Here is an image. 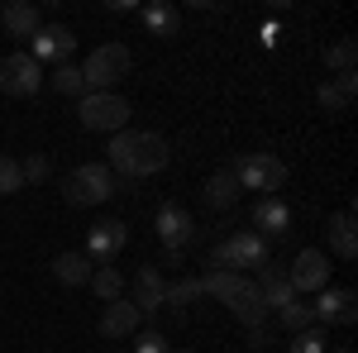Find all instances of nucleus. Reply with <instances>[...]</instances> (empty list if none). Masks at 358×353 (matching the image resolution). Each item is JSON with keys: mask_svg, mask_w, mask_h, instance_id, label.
<instances>
[{"mask_svg": "<svg viewBox=\"0 0 358 353\" xmlns=\"http://www.w3.org/2000/svg\"><path fill=\"white\" fill-rule=\"evenodd\" d=\"M91 272H96V263H91L86 253H57V263H53V277L62 287H86Z\"/></svg>", "mask_w": 358, "mask_h": 353, "instance_id": "21", "label": "nucleus"}, {"mask_svg": "<svg viewBox=\"0 0 358 353\" xmlns=\"http://www.w3.org/2000/svg\"><path fill=\"white\" fill-rule=\"evenodd\" d=\"M287 282H292V291H325L330 287V258L320 248H301L287 268Z\"/></svg>", "mask_w": 358, "mask_h": 353, "instance_id": "8", "label": "nucleus"}, {"mask_svg": "<svg viewBox=\"0 0 358 353\" xmlns=\"http://www.w3.org/2000/svg\"><path fill=\"white\" fill-rule=\"evenodd\" d=\"M20 187H24V177H20V163H15L10 153H0V196H15Z\"/></svg>", "mask_w": 358, "mask_h": 353, "instance_id": "30", "label": "nucleus"}, {"mask_svg": "<svg viewBox=\"0 0 358 353\" xmlns=\"http://www.w3.org/2000/svg\"><path fill=\"white\" fill-rule=\"evenodd\" d=\"M358 91V72H344V77H334V82H325L315 96H320V106L330 110V115H339V110H349V101H354Z\"/></svg>", "mask_w": 358, "mask_h": 353, "instance_id": "22", "label": "nucleus"}, {"mask_svg": "<svg viewBox=\"0 0 358 353\" xmlns=\"http://www.w3.org/2000/svg\"><path fill=\"white\" fill-rule=\"evenodd\" d=\"M163 263H167V268H182V263H187V253H182V248H167Z\"/></svg>", "mask_w": 358, "mask_h": 353, "instance_id": "33", "label": "nucleus"}, {"mask_svg": "<svg viewBox=\"0 0 358 353\" xmlns=\"http://www.w3.org/2000/svg\"><path fill=\"white\" fill-rule=\"evenodd\" d=\"M153 224H158V239H163L167 248H182V253H187V244L201 234V229H196V219H192V210H187V206H177V201L158 206V219H153Z\"/></svg>", "mask_w": 358, "mask_h": 353, "instance_id": "10", "label": "nucleus"}, {"mask_svg": "<svg viewBox=\"0 0 358 353\" xmlns=\"http://www.w3.org/2000/svg\"><path fill=\"white\" fill-rule=\"evenodd\" d=\"M110 172H120L124 182H138V177H153V172H163L172 163V143L163 134H153V129H120L110 134Z\"/></svg>", "mask_w": 358, "mask_h": 353, "instance_id": "1", "label": "nucleus"}, {"mask_svg": "<svg viewBox=\"0 0 358 353\" xmlns=\"http://www.w3.org/2000/svg\"><path fill=\"white\" fill-rule=\"evenodd\" d=\"M229 172H234L239 191H258V196H277L287 187V163L273 153H239L229 163Z\"/></svg>", "mask_w": 358, "mask_h": 353, "instance_id": "3", "label": "nucleus"}, {"mask_svg": "<svg viewBox=\"0 0 358 353\" xmlns=\"http://www.w3.org/2000/svg\"><path fill=\"white\" fill-rule=\"evenodd\" d=\"M248 349H253V353H268V349H273V334H268V325L248 329Z\"/></svg>", "mask_w": 358, "mask_h": 353, "instance_id": "32", "label": "nucleus"}, {"mask_svg": "<svg viewBox=\"0 0 358 353\" xmlns=\"http://www.w3.org/2000/svg\"><path fill=\"white\" fill-rule=\"evenodd\" d=\"M315 325H354L358 310H354V291H344V287H325V291H315Z\"/></svg>", "mask_w": 358, "mask_h": 353, "instance_id": "13", "label": "nucleus"}, {"mask_svg": "<svg viewBox=\"0 0 358 353\" xmlns=\"http://www.w3.org/2000/svg\"><path fill=\"white\" fill-rule=\"evenodd\" d=\"M177 353H196V349H177Z\"/></svg>", "mask_w": 358, "mask_h": 353, "instance_id": "35", "label": "nucleus"}, {"mask_svg": "<svg viewBox=\"0 0 358 353\" xmlns=\"http://www.w3.org/2000/svg\"><path fill=\"white\" fill-rule=\"evenodd\" d=\"M138 320H143V315L134 310V301L120 296L101 310V334H106V339H129V334H138Z\"/></svg>", "mask_w": 358, "mask_h": 353, "instance_id": "15", "label": "nucleus"}, {"mask_svg": "<svg viewBox=\"0 0 358 353\" xmlns=\"http://www.w3.org/2000/svg\"><path fill=\"white\" fill-rule=\"evenodd\" d=\"M134 353H172V349H167V339L158 334V329H143L138 344H134Z\"/></svg>", "mask_w": 358, "mask_h": 353, "instance_id": "31", "label": "nucleus"}, {"mask_svg": "<svg viewBox=\"0 0 358 353\" xmlns=\"http://www.w3.org/2000/svg\"><path fill=\"white\" fill-rule=\"evenodd\" d=\"M330 353H354V349H330Z\"/></svg>", "mask_w": 358, "mask_h": 353, "instance_id": "34", "label": "nucleus"}, {"mask_svg": "<svg viewBox=\"0 0 358 353\" xmlns=\"http://www.w3.org/2000/svg\"><path fill=\"white\" fill-rule=\"evenodd\" d=\"M196 301H201V277H177V282H167L163 305L177 310V320H187V305H196Z\"/></svg>", "mask_w": 358, "mask_h": 353, "instance_id": "23", "label": "nucleus"}, {"mask_svg": "<svg viewBox=\"0 0 358 353\" xmlns=\"http://www.w3.org/2000/svg\"><path fill=\"white\" fill-rule=\"evenodd\" d=\"M287 353H330V339H325L320 325H310V329H301V334H292Z\"/></svg>", "mask_w": 358, "mask_h": 353, "instance_id": "27", "label": "nucleus"}, {"mask_svg": "<svg viewBox=\"0 0 358 353\" xmlns=\"http://www.w3.org/2000/svg\"><path fill=\"white\" fill-rule=\"evenodd\" d=\"M129 67H134V53L124 43H101L82 62V82H86V91H110L120 77H129Z\"/></svg>", "mask_w": 358, "mask_h": 353, "instance_id": "6", "label": "nucleus"}, {"mask_svg": "<svg viewBox=\"0 0 358 353\" xmlns=\"http://www.w3.org/2000/svg\"><path fill=\"white\" fill-rule=\"evenodd\" d=\"M263 263H273V258H268V239H258L253 229H234V234H224L220 244L210 248V258H206V268L239 272V277H248V268L258 272Z\"/></svg>", "mask_w": 358, "mask_h": 353, "instance_id": "2", "label": "nucleus"}, {"mask_svg": "<svg viewBox=\"0 0 358 353\" xmlns=\"http://www.w3.org/2000/svg\"><path fill=\"white\" fill-rule=\"evenodd\" d=\"M354 62H358V48L349 43V38H344V43H334V48H325V67L339 72V77H344V72H354Z\"/></svg>", "mask_w": 358, "mask_h": 353, "instance_id": "28", "label": "nucleus"}, {"mask_svg": "<svg viewBox=\"0 0 358 353\" xmlns=\"http://www.w3.org/2000/svg\"><path fill=\"white\" fill-rule=\"evenodd\" d=\"M20 177L34 182V187H38V182H48V177H53V158H48V153H29L24 163H20Z\"/></svg>", "mask_w": 358, "mask_h": 353, "instance_id": "29", "label": "nucleus"}, {"mask_svg": "<svg viewBox=\"0 0 358 353\" xmlns=\"http://www.w3.org/2000/svg\"><path fill=\"white\" fill-rule=\"evenodd\" d=\"M325 234H330V248L349 263L358 258V234H354V210H334L330 224H325Z\"/></svg>", "mask_w": 358, "mask_h": 353, "instance_id": "17", "label": "nucleus"}, {"mask_svg": "<svg viewBox=\"0 0 358 353\" xmlns=\"http://www.w3.org/2000/svg\"><path fill=\"white\" fill-rule=\"evenodd\" d=\"M258 239H282L292 229V206L282 196H258L253 201V224H248Z\"/></svg>", "mask_w": 358, "mask_h": 353, "instance_id": "12", "label": "nucleus"}, {"mask_svg": "<svg viewBox=\"0 0 358 353\" xmlns=\"http://www.w3.org/2000/svg\"><path fill=\"white\" fill-rule=\"evenodd\" d=\"M0 24L10 29V34H15V38H34V34H38V24H43V20H38V10H34V5H29V0H10V5H5V10H0Z\"/></svg>", "mask_w": 358, "mask_h": 353, "instance_id": "18", "label": "nucleus"}, {"mask_svg": "<svg viewBox=\"0 0 358 353\" xmlns=\"http://www.w3.org/2000/svg\"><path fill=\"white\" fill-rule=\"evenodd\" d=\"M43 62H34L29 53H10L0 62V91L5 96H38L43 91Z\"/></svg>", "mask_w": 358, "mask_h": 353, "instance_id": "7", "label": "nucleus"}, {"mask_svg": "<svg viewBox=\"0 0 358 353\" xmlns=\"http://www.w3.org/2000/svg\"><path fill=\"white\" fill-rule=\"evenodd\" d=\"M115 196V172L106 163H82L62 177V201L67 206H101Z\"/></svg>", "mask_w": 358, "mask_h": 353, "instance_id": "5", "label": "nucleus"}, {"mask_svg": "<svg viewBox=\"0 0 358 353\" xmlns=\"http://www.w3.org/2000/svg\"><path fill=\"white\" fill-rule=\"evenodd\" d=\"M206 206H210V210H234V206H239V182H234L229 167H220V172L206 182Z\"/></svg>", "mask_w": 358, "mask_h": 353, "instance_id": "20", "label": "nucleus"}, {"mask_svg": "<svg viewBox=\"0 0 358 353\" xmlns=\"http://www.w3.org/2000/svg\"><path fill=\"white\" fill-rule=\"evenodd\" d=\"M72 48H77V34L67 24H38V34L29 38V57L34 62H57L62 67L72 57Z\"/></svg>", "mask_w": 358, "mask_h": 353, "instance_id": "9", "label": "nucleus"}, {"mask_svg": "<svg viewBox=\"0 0 358 353\" xmlns=\"http://www.w3.org/2000/svg\"><path fill=\"white\" fill-rule=\"evenodd\" d=\"M124 244H129V224L124 219H101V224H91V234H86V258L96 263H110V258H120L124 253Z\"/></svg>", "mask_w": 358, "mask_h": 353, "instance_id": "11", "label": "nucleus"}, {"mask_svg": "<svg viewBox=\"0 0 358 353\" xmlns=\"http://www.w3.org/2000/svg\"><path fill=\"white\" fill-rule=\"evenodd\" d=\"M277 320H282V325L292 329V334H301V329H310V325H315V310H310V305H306L301 296H292L287 305H282V310H277Z\"/></svg>", "mask_w": 358, "mask_h": 353, "instance_id": "26", "label": "nucleus"}, {"mask_svg": "<svg viewBox=\"0 0 358 353\" xmlns=\"http://www.w3.org/2000/svg\"><path fill=\"white\" fill-rule=\"evenodd\" d=\"M86 287H91L96 296L106 301V305H110V301H120V296H124V272H120V268H96Z\"/></svg>", "mask_w": 358, "mask_h": 353, "instance_id": "25", "label": "nucleus"}, {"mask_svg": "<svg viewBox=\"0 0 358 353\" xmlns=\"http://www.w3.org/2000/svg\"><path fill=\"white\" fill-rule=\"evenodd\" d=\"M253 287H258V296H263V305H268V310H282L287 301L296 296V291H292V282H287V268H277V263H263Z\"/></svg>", "mask_w": 358, "mask_h": 353, "instance_id": "14", "label": "nucleus"}, {"mask_svg": "<svg viewBox=\"0 0 358 353\" xmlns=\"http://www.w3.org/2000/svg\"><path fill=\"white\" fill-rule=\"evenodd\" d=\"M138 20H143V29H148L153 38H177V29H182L177 5H143V10H138Z\"/></svg>", "mask_w": 358, "mask_h": 353, "instance_id": "19", "label": "nucleus"}, {"mask_svg": "<svg viewBox=\"0 0 358 353\" xmlns=\"http://www.w3.org/2000/svg\"><path fill=\"white\" fill-rule=\"evenodd\" d=\"M43 86H53L57 96H77V101H82V96H86L82 67H72V62H62V67H53V72L43 77Z\"/></svg>", "mask_w": 358, "mask_h": 353, "instance_id": "24", "label": "nucleus"}, {"mask_svg": "<svg viewBox=\"0 0 358 353\" xmlns=\"http://www.w3.org/2000/svg\"><path fill=\"white\" fill-rule=\"evenodd\" d=\"M163 291H167L163 272L158 268H138V277H134V310L138 315H158V310H163Z\"/></svg>", "mask_w": 358, "mask_h": 353, "instance_id": "16", "label": "nucleus"}, {"mask_svg": "<svg viewBox=\"0 0 358 353\" xmlns=\"http://www.w3.org/2000/svg\"><path fill=\"white\" fill-rule=\"evenodd\" d=\"M77 115H82V129H91V134H120L134 110L115 91H86L82 101H77Z\"/></svg>", "mask_w": 358, "mask_h": 353, "instance_id": "4", "label": "nucleus"}]
</instances>
